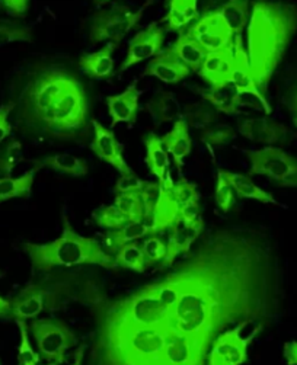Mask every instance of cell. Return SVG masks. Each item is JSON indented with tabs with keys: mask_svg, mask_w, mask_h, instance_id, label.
<instances>
[{
	"mask_svg": "<svg viewBox=\"0 0 297 365\" xmlns=\"http://www.w3.org/2000/svg\"><path fill=\"white\" fill-rule=\"evenodd\" d=\"M179 258L129 294L84 288L92 320L85 365H207L220 334L242 322L267 327L280 313L278 259L264 232L213 229Z\"/></svg>",
	"mask_w": 297,
	"mask_h": 365,
	"instance_id": "6da1fadb",
	"label": "cell"
},
{
	"mask_svg": "<svg viewBox=\"0 0 297 365\" xmlns=\"http://www.w3.org/2000/svg\"><path fill=\"white\" fill-rule=\"evenodd\" d=\"M297 32V6L281 0H256L248 22V58L264 95Z\"/></svg>",
	"mask_w": 297,
	"mask_h": 365,
	"instance_id": "7a4b0ae2",
	"label": "cell"
},
{
	"mask_svg": "<svg viewBox=\"0 0 297 365\" xmlns=\"http://www.w3.org/2000/svg\"><path fill=\"white\" fill-rule=\"evenodd\" d=\"M22 250L31 261L32 269L39 272H50L54 268L98 265L106 269H116L114 257L101 246L94 237L78 235L71 227L69 218L63 217L61 236L50 243L39 245L24 242Z\"/></svg>",
	"mask_w": 297,
	"mask_h": 365,
	"instance_id": "3957f363",
	"label": "cell"
},
{
	"mask_svg": "<svg viewBox=\"0 0 297 365\" xmlns=\"http://www.w3.org/2000/svg\"><path fill=\"white\" fill-rule=\"evenodd\" d=\"M76 81L78 78L70 71L56 66H47L32 71V75L22 86L18 99L12 101L15 108H18V125L40 131L53 106Z\"/></svg>",
	"mask_w": 297,
	"mask_h": 365,
	"instance_id": "277c9868",
	"label": "cell"
},
{
	"mask_svg": "<svg viewBox=\"0 0 297 365\" xmlns=\"http://www.w3.org/2000/svg\"><path fill=\"white\" fill-rule=\"evenodd\" d=\"M88 115L89 103L86 92L82 83L76 81L53 106L40 131L53 138H76L86 130Z\"/></svg>",
	"mask_w": 297,
	"mask_h": 365,
	"instance_id": "5b68a950",
	"label": "cell"
},
{
	"mask_svg": "<svg viewBox=\"0 0 297 365\" xmlns=\"http://www.w3.org/2000/svg\"><path fill=\"white\" fill-rule=\"evenodd\" d=\"M151 2L152 0H147L137 12L123 5L98 12L91 21L89 41L94 46L99 43H114L119 46V43L126 38V35L141 21L144 9L151 5Z\"/></svg>",
	"mask_w": 297,
	"mask_h": 365,
	"instance_id": "8992f818",
	"label": "cell"
},
{
	"mask_svg": "<svg viewBox=\"0 0 297 365\" xmlns=\"http://www.w3.org/2000/svg\"><path fill=\"white\" fill-rule=\"evenodd\" d=\"M249 175H261L283 188H297V159L283 149L267 145L264 149L248 150Z\"/></svg>",
	"mask_w": 297,
	"mask_h": 365,
	"instance_id": "52a82bcc",
	"label": "cell"
},
{
	"mask_svg": "<svg viewBox=\"0 0 297 365\" xmlns=\"http://www.w3.org/2000/svg\"><path fill=\"white\" fill-rule=\"evenodd\" d=\"M29 331L40 356L47 362L63 364L66 361V352L76 345V335L64 322L57 319H35L29 326Z\"/></svg>",
	"mask_w": 297,
	"mask_h": 365,
	"instance_id": "ba28073f",
	"label": "cell"
},
{
	"mask_svg": "<svg viewBox=\"0 0 297 365\" xmlns=\"http://www.w3.org/2000/svg\"><path fill=\"white\" fill-rule=\"evenodd\" d=\"M251 323L242 322L228 331L220 334L208 352L207 365H242L248 359V348L251 342L261 334L266 327L255 326L253 332L248 338H242L241 334Z\"/></svg>",
	"mask_w": 297,
	"mask_h": 365,
	"instance_id": "9c48e42d",
	"label": "cell"
},
{
	"mask_svg": "<svg viewBox=\"0 0 297 365\" xmlns=\"http://www.w3.org/2000/svg\"><path fill=\"white\" fill-rule=\"evenodd\" d=\"M207 53L235 44V35L223 21L218 11H211L198 18L187 31Z\"/></svg>",
	"mask_w": 297,
	"mask_h": 365,
	"instance_id": "30bf717a",
	"label": "cell"
},
{
	"mask_svg": "<svg viewBox=\"0 0 297 365\" xmlns=\"http://www.w3.org/2000/svg\"><path fill=\"white\" fill-rule=\"evenodd\" d=\"M165 38H166L165 28L161 26L158 22H153L151 25H147L146 28H143L141 31H139L129 43L127 56L121 63V67L119 71L123 73L144 60L153 58L163 48Z\"/></svg>",
	"mask_w": 297,
	"mask_h": 365,
	"instance_id": "8fae6325",
	"label": "cell"
},
{
	"mask_svg": "<svg viewBox=\"0 0 297 365\" xmlns=\"http://www.w3.org/2000/svg\"><path fill=\"white\" fill-rule=\"evenodd\" d=\"M233 50H235V61H233V68H232V75H231V85L238 91V93L255 98L259 103H261L263 111L267 115H270L273 109H271L266 95L259 91V88L256 85L253 73L251 70L248 53L242 43V36H235Z\"/></svg>",
	"mask_w": 297,
	"mask_h": 365,
	"instance_id": "7c38bea8",
	"label": "cell"
},
{
	"mask_svg": "<svg viewBox=\"0 0 297 365\" xmlns=\"http://www.w3.org/2000/svg\"><path fill=\"white\" fill-rule=\"evenodd\" d=\"M94 128V140L91 143L92 152L104 162L116 168L121 175L133 173V169L129 166L124 159L123 144L117 140L114 131L104 127L99 121L92 120Z\"/></svg>",
	"mask_w": 297,
	"mask_h": 365,
	"instance_id": "4fadbf2b",
	"label": "cell"
},
{
	"mask_svg": "<svg viewBox=\"0 0 297 365\" xmlns=\"http://www.w3.org/2000/svg\"><path fill=\"white\" fill-rule=\"evenodd\" d=\"M233 46L207 53L204 63L197 73L210 85V88L221 89L231 85V75L235 61Z\"/></svg>",
	"mask_w": 297,
	"mask_h": 365,
	"instance_id": "5bb4252c",
	"label": "cell"
},
{
	"mask_svg": "<svg viewBox=\"0 0 297 365\" xmlns=\"http://www.w3.org/2000/svg\"><path fill=\"white\" fill-rule=\"evenodd\" d=\"M238 131L242 137L253 143L267 145L286 143L290 137V130L286 125L266 117L246 118L239 121Z\"/></svg>",
	"mask_w": 297,
	"mask_h": 365,
	"instance_id": "9a60e30c",
	"label": "cell"
},
{
	"mask_svg": "<svg viewBox=\"0 0 297 365\" xmlns=\"http://www.w3.org/2000/svg\"><path fill=\"white\" fill-rule=\"evenodd\" d=\"M191 70L185 66L171 47L162 48L144 67V76H155L165 83H179L190 76Z\"/></svg>",
	"mask_w": 297,
	"mask_h": 365,
	"instance_id": "2e32d148",
	"label": "cell"
},
{
	"mask_svg": "<svg viewBox=\"0 0 297 365\" xmlns=\"http://www.w3.org/2000/svg\"><path fill=\"white\" fill-rule=\"evenodd\" d=\"M146 148V165L152 175L158 179L159 185L172 190L175 182L169 175V156L161 137L155 133H147L143 138Z\"/></svg>",
	"mask_w": 297,
	"mask_h": 365,
	"instance_id": "e0dca14e",
	"label": "cell"
},
{
	"mask_svg": "<svg viewBox=\"0 0 297 365\" xmlns=\"http://www.w3.org/2000/svg\"><path fill=\"white\" fill-rule=\"evenodd\" d=\"M47 293L39 284H29L11 300V317L28 320L39 316L47 307Z\"/></svg>",
	"mask_w": 297,
	"mask_h": 365,
	"instance_id": "ac0fdd59",
	"label": "cell"
},
{
	"mask_svg": "<svg viewBox=\"0 0 297 365\" xmlns=\"http://www.w3.org/2000/svg\"><path fill=\"white\" fill-rule=\"evenodd\" d=\"M139 102L140 91L137 82L129 85V88L120 95H113L106 98L108 114L111 117V125L116 127L120 123L136 124L139 117Z\"/></svg>",
	"mask_w": 297,
	"mask_h": 365,
	"instance_id": "d6986e66",
	"label": "cell"
},
{
	"mask_svg": "<svg viewBox=\"0 0 297 365\" xmlns=\"http://www.w3.org/2000/svg\"><path fill=\"white\" fill-rule=\"evenodd\" d=\"M161 141L165 145L166 152L172 156L176 170L179 172V175H182L183 159L191 153L193 149L190 127L183 121V118H179L173 123L172 130L161 137Z\"/></svg>",
	"mask_w": 297,
	"mask_h": 365,
	"instance_id": "ffe728a7",
	"label": "cell"
},
{
	"mask_svg": "<svg viewBox=\"0 0 297 365\" xmlns=\"http://www.w3.org/2000/svg\"><path fill=\"white\" fill-rule=\"evenodd\" d=\"M169 237L166 243V257L161 262V268H169L173 265V262L182 257V255L188 253L193 247V245L198 240V237L204 232H198L194 229H190L187 226H183L179 220L178 223L169 230Z\"/></svg>",
	"mask_w": 297,
	"mask_h": 365,
	"instance_id": "44dd1931",
	"label": "cell"
},
{
	"mask_svg": "<svg viewBox=\"0 0 297 365\" xmlns=\"http://www.w3.org/2000/svg\"><path fill=\"white\" fill-rule=\"evenodd\" d=\"M179 210L181 205L172 191L162 187L159 201L151 217V223H148L151 225V235L169 232L179 220Z\"/></svg>",
	"mask_w": 297,
	"mask_h": 365,
	"instance_id": "7402d4cb",
	"label": "cell"
},
{
	"mask_svg": "<svg viewBox=\"0 0 297 365\" xmlns=\"http://www.w3.org/2000/svg\"><path fill=\"white\" fill-rule=\"evenodd\" d=\"M117 44L108 43L105 47L95 53L84 54L79 58V67L92 79L102 81L114 73V50Z\"/></svg>",
	"mask_w": 297,
	"mask_h": 365,
	"instance_id": "603a6c76",
	"label": "cell"
},
{
	"mask_svg": "<svg viewBox=\"0 0 297 365\" xmlns=\"http://www.w3.org/2000/svg\"><path fill=\"white\" fill-rule=\"evenodd\" d=\"M151 235V225L146 222H130L121 229L108 230L104 235V249L113 257L123 246L144 239Z\"/></svg>",
	"mask_w": 297,
	"mask_h": 365,
	"instance_id": "cb8c5ba5",
	"label": "cell"
},
{
	"mask_svg": "<svg viewBox=\"0 0 297 365\" xmlns=\"http://www.w3.org/2000/svg\"><path fill=\"white\" fill-rule=\"evenodd\" d=\"M146 111L151 114L152 120L156 124L175 123L182 118V106L176 99L175 93L162 91L156 93L151 101L146 103Z\"/></svg>",
	"mask_w": 297,
	"mask_h": 365,
	"instance_id": "d4e9b609",
	"label": "cell"
},
{
	"mask_svg": "<svg viewBox=\"0 0 297 365\" xmlns=\"http://www.w3.org/2000/svg\"><path fill=\"white\" fill-rule=\"evenodd\" d=\"M41 168H49L56 172L82 178L86 176L89 172V166L85 159H81L78 156H73L70 153H60V155H51L43 159L34 160V170H39Z\"/></svg>",
	"mask_w": 297,
	"mask_h": 365,
	"instance_id": "484cf974",
	"label": "cell"
},
{
	"mask_svg": "<svg viewBox=\"0 0 297 365\" xmlns=\"http://www.w3.org/2000/svg\"><path fill=\"white\" fill-rule=\"evenodd\" d=\"M198 19V0H171L163 19L166 29L179 32Z\"/></svg>",
	"mask_w": 297,
	"mask_h": 365,
	"instance_id": "4316f807",
	"label": "cell"
},
{
	"mask_svg": "<svg viewBox=\"0 0 297 365\" xmlns=\"http://www.w3.org/2000/svg\"><path fill=\"white\" fill-rule=\"evenodd\" d=\"M220 172L228 179V182L232 185V188L235 190V194L238 197L248 198V200H256L263 204H274V205L278 204L270 192L259 188L249 176L236 173V172H231V170H220Z\"/></svg>",
	"mask_w": 297,
	"mask_h": 365,
	"instance_id": "83f0119b",
	"label": "cell"
},
{
	"mask_svg": "<svg viewBox=\"0 0 297 365\" xmlns=\"http://www.w3.org/2000/svg\"><path fill=\"white\" fill-rule=\"evenodd\" d=\"M197 93L208 102L211 106L217 109V113H221L225 115H235L239 113V98L241 95L238 91L229 85L221 89H200L197 88Z\"/></svg>",
	"mask_w": 297,
	"mask_h": 365,
	"instance_id": "f1b7e54d",
	"label": "cell"
},
{
	"mask_svg": "<svg viewBox=\"0 0 297 365\" xmlns=\"http://www.w3.org/2000/svg\"><path fill=\"white\" fill-rule=\"evenodd\" d=\"M171 48L191 71H198L207 56V51L187 34H181Z\"/></svg>",
	"mask_w": 297,
	"mask_h": 365,
	"instance_id": "f546056e",
	"label": "cell"
},
{
	"mask_svg": "<svg viewBox=\"0 0 297 365\" xmlns=\"http://www.w3.org/2000/svg\"><path fill=\"white\" fill-rule=\"evenodd\" d=\"M36 170H28L19 178L0 176V204L14 198H28L32 191Z\"/></svg>",
	"mask_w": 297,
	"mask_h": 365,
	"instance_id": "4dcf8cb0",
	"label": "cell"
},
{
	"mask_svg": "<svg viewBox=\"0 0 297 365\" xmlns=\"http://www.w3.org/2000/svg\"><path fill=\"white\" fill-rule=\"evenodd\" d=\"M217 11L233 35L242 36L249 22V0H228Z\"/></svg>",
	"mask_w": 297,
	"mask_h": 365,
	"instance_id": "1f68e13d",
	"label": "cell"
},
{
	"mask_svg": "<svg viewBox=\"0 0 297 365\" xmlns=\"http://www.w3.org/2000/svg\"><path fill=\"white\" fill-rule=\"evenodd\" d=\"M182 118L190 128L203 130L218 121V113L208 102L188 103L182 109Z\"/></svg>",
	"mask_w": 297,
	"mask_h": 365,
	"instance_id": "d6a6232c",
	"label": "cell"
},
{
	"mask_svg": "<svg viewBox=\"0 0 297 365\" xmlns=\"http://www.w3.org/2000/svg\"><path fill=\"white\" fill-rule=\"evenodd\" d=\"M116 265L126 268V269H131L136 272H144L146 271V259L144 255L141 250V246L137 242L129 243L126 246H123L114 257Z\"/></svg>",
	"mask_w": 297,
	"mask_h": 365,
	"instance_id": "836d02e7",
	"label": "cell"
},
{
	"mask_svg": "<svg viewBox=\"0 0 297 365\" xmlns=\"http://www.w3.org/2000/svg\"><path fill=\"white\" fill-rule=\"evenodd\" d=\"M198 138L208 145V148H218V145L229 144L236 138V131L228 124H213L207 128L200 130Z\"/></svg>",
	"mask_w": 297,
	"mask_h": 365,
	"instance_id": "e575fe53",
	"label": "cell"
},
{
	"mask_svg": "<svg viewBox=\"0 0 297 365\" xmlns=\"http://www.w3.org/2000/svg\"><path fill=\"white\" fill-rule=\"evenodd\" d=\"M116 207L127 217L130 222H146L144 220V207L139 192H124L117 194L116 197Z\"/></svg>",
	"mask_w": 297,
	"mask_h": 365,
	"instance_id": "d590c367",
	"label": "cell"
},
{
	"mask_svg": "<svg viewBox=\"0 0 297 365\" xmlns=\"http://www.w3.org/2000/svg\"><path fill=\"white\" fill-rule=\"evenodd\" d=\"M22 144L12 138L0 149V176H11L16 166L22 162Z\"/></svg>",
	"mask_w": 297,
	"mask_h": 365,
	"instance_id": "8d00e7d4",
	"label": "cell"
},
{
	"mask_svg": "<svg viewBox=\"0 0 297 365\" xmlns=\"http://www.w3.org/2000/svg\"><path fill=\"white\" fill-rule=\"evenodd\" d=\"M94 220L99 227L106 230L121 229L129 223L127 217L116 205H106V207L98 208L94 212Z\"/></svg>",
	"mask_w": 297,
	"mask_h": 365,
	"instance_id": "74e56055",
	"label": "cell"
},
{
	"mask_svg": "<svg viewBox=\"0 0 297 365\" xmlns=\"http://www.w3.org/2000/svg\"><path fill=\"white\" fill-rule=\"evenodd\" d=\"M141 250L146 259V267L161 264L166 257V243L159 235H148L141 242Z\"/></svg>",
	"mask_w": 297,
	"mask_h": 365,
	"instance_id": "f35d334b",
	"label": "cell"
},
{
	"mask_svg": "<svg viewBox=\"0 0 297 365\" xmlns=\"http://www.w3.org/2000/svg\"><path fill=\"white\" fill-rule=\"evenodd\" d=\"M15 322L18 324V329L21 334V342L18 348V365H39L41 356L31 346L26 322L25 320H15Z\"/></svg>",
	"mask_w": 297,
	"mask_h": 365,
	"instance_id": "ab89813d",
	"label": "cell"
},
{
	"mask_svg": "<svg viewBox=\"0 0 297 365\" xmlns=\"http://www.w3.org/2000/svg\"><path fill=\"white\" fill-rule=\"evenodd\" d=\"M235 190L228 182V179L223 176V173L217 172V182H216V191H214V201L220 211L228 212L235 204Z\"/></svg>",
	"mask_w": 297,
	"mask_h": 365,
	"instance_id": "60d3db41",
	"label": "cell"
},
{
	"mask_svg": "<svg viewBox=\"0 0 297 365\" xmlns=\"http://www.w3.org/2000/svg\"><path fill=\"white\" fill-rule=\"evenodd\" d=\"M161 192H162V187L159 185V182L144 180L141 190L139 191V195H140V198L143 201V207H144V220H151L153 210L159 201Z\"/></svg>",
	"mask_w": 297,
	"mask_h": 365,
	"instance_id": "b9f144b4",
	"label": "cell"
},
{
	"mask_svg": "<svg viewBox=\"0 0 297 365\" xmlns=\"http://www.w3.org/2000/svg\"><path fill=\"white\" fill-rule=\"evenodd\" d=\"M179 222L190 229L204 232V222L201 218L200 201H193V202L181 205Z\"/></svg>",
	"mask_w": 297,
	"mask_h": 365,
	"instance_id": "7bdbcfd3",
	"label": "cell"
},
{
	"mask_svg": "<svg viewBox=\"0 0 297 365\" xmlns=\"http://www.w3.org/2000/svg\"><path fill=\"white\" fill-rule=\"evenodd\" d=\"M31 43L32 41V31L28 26L22 25H0V46L9 43Z\"/></svg>",
	"mask_w": 297,
	"mask_h": 365,
	"instance_id": "ee69618b",
	"label": "cell"
},
{
	"mask_svg": "<svg viewBox=\"0 0 297 365\" xmlns=\"http://www.w3.org/2000/svg\"><path fill=\"white\" fill-rule=\"evenodd\" d=\"M171 191L175 195L179 205L188 204V202H193V201H200V192H198L197 187L194 184H191L190 180L182 178V176L179 178L178 182H175Z\"/></svg>",
	"mask_w": 297,
	"mask_h": 365,
	"instance_id": "f6af8a7d",
	"label": "cell"
},
{
	"mask_svg": "<svg viewBox=\"0 0 297 365\" xmlns=\"http://www.w3.org/2000/svg\"><path fill=\"white\" fill-rule=\"evenodd\" d=\"M144 184V180L140 179L134 172L130 175H121L117 180V184L114 187L117 194H124V192H139Z\"/></svg>",
	"mask_w": 297,
	"mask_h": 365,
	"instance_id": "bcb514c9",
	"label": "cell"
},
{
	"mask_svg": "<svg viewBox=\"0 0 297 365\" xmlns=\"http://www.w3.org/2000/svg\"><path fill=\"white\" fill-rule=\"evenodd\" d=\"M15 103L9 102L0 105V144H2L12 133V125L9 123V115L14 113Z\"/></svg>",
	"mask_w": 297,
	"mask_h": 365,
	"instance_id": "7dc6e473",
	"label": "cell"
},
{
	"mask_svg": "<svg viewBox=\"0 0 297 365\" xmlns=\"http://www.w3.org/2000/svg\"><path fill=\"white\" fill-rule=\"evenodd\" d=\"M12 16L21 18L26 14L29 0H0Z\"/></svg>",
	"mask_w": 297,
	"mask_h": 365,
	"instance_id": "c3c4849f",
	"label": "cell"
},
{
	"mask_svg": "<svg viewBox=\"0 0 297 365\" xmlns=\"http://www.w3.org/2000/svg\"><path fill=\"white\" fill-rule=\"evenodd\" d=\"M286 103H287L288 113H290V115H291V120H293L294 125L297 127V81L291 85L288 93H287Z\"/></svg>",
	"mask_w": 297,
	"mask_h": 365,
	"instance_id": "681fc988",
	"label": "cell"
},
{
	"mask_svg": "<svg viewBox=\"0 0 297 365\" xmlns=\"http://www.w3.org/2000/svg\"><path fill=\"white\" fill-rule=\"evenodd\" d=\"M287 365H297V341L287 342L283 349Z\"/></svg>",
	"mask_w": 297,
	"mask_h": 365,
	"instance_id": "f907efd6",
	"label": "cell"
},
{
	"mask_svg": "<svg viewBox=\"0 0 297 365\" xmlns=\"http://www.w3.org/2000/svg\"><path fill=\"white\" fill-rule=\"evenodd\" d=\"M85 354H86V345H81L78 351L74 352V359L70 365H84L85 362Z\"/></svg>",
	"mask_w": 297,
	"mask_h": 365,
	"instance_id": "816d5d0a",
	"label": "cell"
},
{
	"mask_svg": "<svg viewBox=\"0 0 297 365\" xmlns=\"http://www.w3.org/2000/svg\"><path fill=\"white\" fill-rule=\"evenodd\" d=\"M4 317H11V300L0 296V319Z\"/></svg>",
	"mask_w": 297,
	"mask_h": 365,
	"instance_id": "f5cc1de1",
	"label": "cell"
},
{
	"mask_svg": "<svg viewBox=\"0 0 297 365\" xmlns=\"http://www.w3.org/2000/svg\"><path fill=\"white\" fill-rule=\"evenodd\" d=\"M47 365H57V364H54V362H49Z\"/></svg>",
	"mask_w": 297,
	"mask_h": 365,
	"instance_id": "db71d44e",
	"label": "cell"
},
{
	"mask_svg": "<svg viewBox=\"0 0 297 365\" xmlns=\"http://www.w3.org/2000/svg\"><path fill=\"white\" fill-rule=\"evenodd\" d=\"M99 2H106V0H99Z\"/></svg>",
	"mask_w": 297,
	"mask_h": 365,
	"instance_id": "11a10c76",
	"label": "cell"
},
{
	"mask_svg": "<svg viewBox=\"0 0 297 365\" xmlns=\"http://www.w3.org/2000/svg\"><path fill=\"white\" fill-rule=\"evenodd\" d=\"M0 365H2V364H0Z\"/></svg>",
	"mask_w": 297,
	"mask_h": 365,
	"instance_id": "9f6ffc18",
	"label": "cell"
}]
</instances>
